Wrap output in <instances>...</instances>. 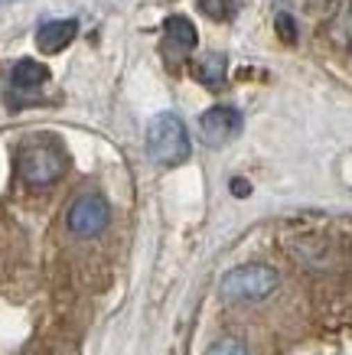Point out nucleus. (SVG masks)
Wrapping results in <instances>:
<instances>
[{"instance_id":"1","label":"nucleus","mask_w":352,"mask_h":355,"mask_svg":"<svg viewBox=\"0 0 352 355\" xmlns=\"http://www.w3.org/2000/svg\"><path fill=\"white\" fill-rule=\"evenodd\" d=\"M147 150L160 166H180V163L190 160V153H192L190 134H186V124L173 111H160L157 118L150 121Z\"/></svg>"},{"instance_id":"8","label":"nucleus","mask_w":352,"mask_h":355,"mask_svg":"<svg viewBox=\"0 0 352 355\" xmlns=\"http://www.w3.org/2000/svg\"><path fill=\"white\" fill-rule=\"evenodd\" d=\"M49 82V69L36 59H20V62L10 69V85L20 88V92H36Z\"/></svg>"},{"instance_id":"6","label":"nucleus","mask_w":352,"mask_h":355,"mask_svg":"<svg viewBox=\"0 0 352 355\" xmlns=\"http://www.w3.org/2000/svg\"><path fill=\"white\" fill-rule=\"evenodd\" d=\"M199 43V36H196V26H192L186 17H167L163 20V53L170 55V59H183V55H190Z\"/></svg>"},{"instance_id":"12","label":"nucleus","mask_w":352,"mask_h":355,"mask_svg":"<svg viewBox=\"0 0 352 355\" xmlns=\"http://www.w3.org/2000/svg\"><path fill=\"white\" fill-rule=\"evenodd\" d=\"M206 355H248V345L238 339V336H222V339H215L209 345V352Z\"/></svg>"},{"instance_id":"9","label":"nucleus","mask_w":352,"mask_h":355,"mask_svg":"<svg viewBox=\"0 0 352 355\" xmlns=\"http://www.w3.org/2000/svg\"><path fill=\"white\" fill-rule=\"evenodd\" d=\"M225 76H228V55H222V53L203 55V62L196 65V78L209 88H219L225 82Z\"/></svg>"},{"instance_id":"10","label":"nucleus","mask_w":352,"mask_h":355,"mask_svg":"<svg viewBox=\"0 0 352 355\" xmlns=\"http://www.w3.org/2000/svg\"><path fill=\"white\" fill-rule=\"evenodd\" d=\"M330 36L340 46H346V49L352 46V0H342L340 3V10H336V17L330 23Z\"/></svg>"},{"instance_id":"13","label":"nucleus","mask_w":352,"mask_h":355,"mask_svg":"<svg viewBox=\"0 0 352 355\" xmlns=\"http://www.w3.org/2000/svg\"><path fill=\"white\" fill-rule=\"evenodd\" d=\"M278 36L284 43H294V40H297V26H294V17H290V13H278Z\"/></svg>"},{"instance_id":"5","label":"nucleus","mask_w":352,"mask_h":355,"mask_svg":"<svg viewBox=\"0 0 352 355\" xmlns=\"http://www.w3.org/2000/svg\"><path fill=\"white\" fill-rule=\"evenodd\" d=\"M199 134H203L206 147H225L228 140L242 134V114H238V108L215 105V108L199 114Z\"/></svg>"},{"instance_id":"11","label":"nucleus","mask_w":352,"mask_h":355,"mask_svg":"<svg viewBox=\"0 0 352 355\" xmlns=\"http://www.w3.org/2000/svg\"><path fill=\"white\" fill-rule=\"evenodd\" d=\"M199 10H203L209 20L225 23L242 10V0H199Z\"/></svg>"},{"instance_id":"2","label":"nucleus","mask_w":352,"mask_h":355,"mask_svg":"<svg viewBox=\"0 0 352 355\" xmlns=\"http://www.w3.org/2000/svg\"><path fill=\"white\" fill-rule=\"evenodd\" d=\"M69 166V157L59 144L53 140H30L20 147V157H17V170H20L23 183L26 186H53L59 176Z\"/></svg>"},{"instance_id":"4","label":"nucleus","mask_w":352,"mask_h":355,"mask_svg":"<svg viewBox=\"0 0 352 355\" xmlns=\"http://www.w3.org/2000/svg\"><path fill=\"white\" fill-rule=\"evenodd\" d=\"M108 218H111V209H108L105 196L98 193H85L78 196L72 205H69V232L78 238H98L108 228Z\"/></svg>"},{"instance_id":"7","label":"nucleus","mask_w":352,"mask_h":355,"mask_svg":"<svg viewBox=\"0 0 352 355\" xmlns=\"http://www.w3.org/2000/svg\"><path fill=\"white\" fill-rule=\"evenodd\" d=\"M75 33H78V23L75 20H49L36 30V49L46 55L62 53L65 46L75 40Z\"/></svg>"},{"instance_id":"3","label":"nucleus","mask_w":352,"mask_h":355,"mask_svg":"<svg viewBox=\"0 0 352 355\" xmlns=\"http://www.w3.org/2000/svg\"><path fill=\"white\" fill-rule=\"evenodd\" d=\"M278 270L267 264H242L222 277V297L228 303H255L278 291Z\"/></svg>"},{"instance_id":"14","label":"nucleus","mask_w":352,"mask_h":355,"mask_svg":"<svg viewBox=\"0 0 352 355\" xmlns=\"http://www.w3.org/2000/svg\"><path fill=\"white\" fill-rule=\"evenodd\" d=\"M232 193L238 196V199H245L251 189H248V180H232Z\"/></svg>"}]
</instances>
